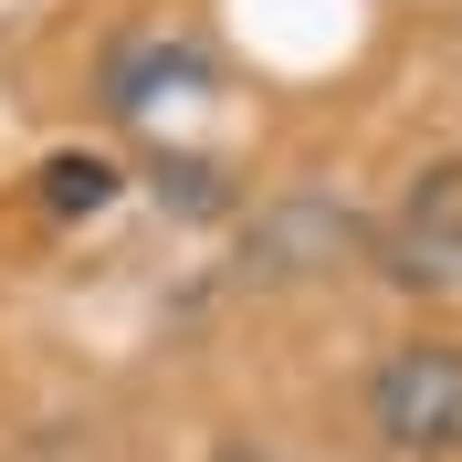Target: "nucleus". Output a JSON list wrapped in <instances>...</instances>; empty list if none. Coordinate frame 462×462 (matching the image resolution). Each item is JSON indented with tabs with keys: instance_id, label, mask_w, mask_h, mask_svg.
Listing matches in <instances>:
<instances>
[{
	"instance_id": "f257e3e1",
	"label": "nucleus",
	"mask_w": 462,
	"mask_h": 462,
	"mask_svg": "<svg viewBox=\"0 0 462 462\" xmlns=\"http://www.w3.org/2000/svg\"><path fill=\"white\" fill-rule=\"evenodd\" d=\"M368 431L400 462H462V346L410 337L368 368Z\"/></svg>"
},
{
	"instance_id": "f03ea898",
	"label": "nucleus",
	"mask_w": 462,
	"mask_h": 462,
	"mask_svg": "<svg viewBox=\"0 0 462 462\" xmlns=\"http://www.w3.org/2000/svg\"><path fill=\"white\" fill-rule=\"evenodd\" d=\"M346 253H357V210L337 189H284V200H263L253 231H242V284H316Z\"/></svg>"
},
{
	"instance_id": "7ed1b4c3",
	"label": "nucleus",
	"mask_w": 462,
	"mask_h": 462,
	"mask_svg": "<svg viewBox=\"0 0 462 462\" xmlns=\"http://www.w3.org/2000/svg\"><path fill=\"white\" fill-rule=\"evenodd\" d=\"M200 85H210V53L189 42V32H169V22L116 32V42H106V74H95L106 116H158V106H179V95H200Z\"/></svg>"
},
{
	"instance_id": "20e7f679",
	"label": "nucleus",
	"mask_w": 462,
	"mask_h": 462,
	"mask_svg": "<svg viewBox=\"0 0 462 462\" xmlns=\"http://www.w3.org/2000/svg\"><path fill=\"white\" fill-rule=\"evenodd\" d=\"M378 263H389L400 284H431V294L462 284V169H431L420 189H410V210L389 221Z\"/></svg>"
},
{
	"instance_id": "39448f33",
	"label": "nucleus",
	"mask_w": 462,
	"mask_h": 462,
	"mask_svg": "<svg viewBox=\"0 0 462 462\" xmlns=\"http://www.w3.org/2000/svg\"><path fill=\"white\" fill-rule=\"evenodd\" d=\"M42 200H53L63 221H95V210L116 200V158H95V147H53V158H42Z\"/></svg>"
},
{
	"instance_id": "423d86ee",
	"label": "nucleus",
	"mask_w": 462,
	"mask_h": 462,
	"mask_svg": "<svg viewBox=\"0 0 462 462\" xmlns=\"http://www.w3.org/2000/svg\"><path fill=\"white\" fill-rule=\"evenodd\" d=\"M158 200H179V210H231V179L210 169V158H158Z\"/></svg>"
}]
</instances>
